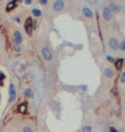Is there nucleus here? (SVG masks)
Wrapping results in <instances>:
<instances>
[{"label":"nucleus","instance_id":"2","mask_svg":"<svg viewBox=\"0 0 125 132\" xmlns=\"http://www.w3.org/2000/svg\"><path fill=\"white\" fill-rule=\"evenodd\" d=\"M33 21L31 17H27L25 23V30L28 35H32V30H33Z\"/></svg>","mask_w":125,"mask_h":132},{"label":"nucleus","instance_id":"12","mask_svg":"<svg viewBox=\"0 0 125 132\" xmlns=\"http://www.w3.org/2000/svg\"><path fill=\"white\" fill-rule=\"evenodd\" d=\"M123 58H118L117 60L115 62V67L117 70H120L123 67Z\"/></svg>","mask_w":125,"mask_h":132},{"label":"nucleus","instance_id":"1","mask_svg":"<svg viewBox=\"0 0 125 132\" xmlns=\"http://www.w3.org/2000/svg\"><path fill=\"white\" fill-rule=\"evenodd\" d=\"M9 102L12 103L16 99V89L14 83H10L9 87Z\"/></svg>","mask_w":125,"mask_h":132},{"label":"nucleus","instance_id":"13","mask_svg":"<svg viewBox=\"0 0 125 132\" xmlns=\"http://www.w3.org/2000/svg\"><path fill=\"white\" fill-rule=\"evenodd\" d=\"M24 95L27 98H33L34 97V92H33V90L31 88H27V89L24 91Z\"/></svg>","mask_w":125,"mask_h":132},{"label":"nucleus","instance_id":"10","mask_svg":"<svg viewBox=\"0 0 125 132\" xmlns=\"http://www.w3.org/2000/svg\"><path fill=\"white\" fill-rule=\"evenodd\" d=\"M14 37H15V41L18 44H20V43L22 42V36L20 32L16 31L14 33Z\"/></svg>","mask_w":125,"mask_h":132},{"label":"nucleus","instance_id":"16","mask_svg":"<svg viewBox=\"0 0 125 132\" xmlns=\"http://www.w3.org/2000/svg\"><path fill=\"white\" fill-rule=\"evenodd\" d=\"M32 13H33V15H34V16H40V15H41V11L38 9H34L32 10Z\"/></svg>","mask_w":125,"mask_h":132},{"label":"nucleus","instance_id":"15","mask_svg":"<svg viewBox=\"0 0 125 132\" xmlns=\"http://www.w3.org/2000/svg\"><path fill=\"white\" fill-rule=\"evenodd\" d=\"M13 48H14V50H15V52H20L21 47H20V46H19V44H18V43H16V41L13 43Z\"/></svg>","mask_w":125,"mask_h":132},{"label":"nucleus","instance_id":"14","mask_svg":"<svg viewBox=\"0 0 125 132\" xmlns=\"http://www.w3.org/2000/svg\"><path fill=\"white\" fill-rule=\"evenodd\" d=\"M82 11H83V14L85 15L86 17H87V18L93 17V12H92L89 9H87V8H84V9H82Z\"/></svg>","mask_w":125,"mask_h":132},{"label":"nucleus","instance_id":"23","mask_svg":"<svg viewBox=\"0 0 125 132\" xmlns=\"http://www.w3.org/2000/svg\"><path fill=\"white\" fill-rule=\"evenodd\" d=\"M110 130V132H118V130H116V128L112 127H112H110V130Z\"/></svg>","mask_w":125,"mask_h":132},{"label":"nucleus","instance_id":"19","mask_svg":"<svg viewBox=\"0 0 125 132\" xmlns=\"http://www.w3.org/2000/svg\"><path fill=\"white\" fill-rule=\"evenodd\" d=\"M23 132H34L33 130H32V128L30 126H25L23 128Z\"/></svg>","mask_w":125,"mask_h":132},{"label":"nucleus","instance_id":"22","mask_svg":"<svg viewBox=\"0 0 125 132\" xmlns=\"http://www.w3.org/2000/svg\"><path fill=\"white\" fill-rule=\"evenodd\" d=\"M106 58H107L108 62H111V63H112V62H114V58H112V56H107L106 57Z\"/></svg>","mask_w":125,"mask_h":132},{"label":"nucleus","instance_id":"6","mask_svg":"<svg viewBox=\"0 0 125 132\" xmlns=\"http://www.w3.org/2000/svg\"><path fill=\"white\" fill-rule=\"evenodd\" d=\"M121 6L117 4H114V3H112V4H110V10L112 11L113 13L116 14V13H119L121 11Z\"/></svg>","mask_w":125,"mask_h":132},{"label":"nucleus","instance_id":"17","mask_svg":"<svg viewBox=\"0 0 125 132\" xmlns=\"http://www.w3.org/2000/svg\"><path fill=\"white\" fill-rule=\"evenodd\" d=\"M81 132H92V127L90 125H87L83 128Z\"/></svg>","mask_w":125,"mask_h":132},{"label":"nucleus","instance_id":"21","mask_svg":"<svg viewBox=\"0 0 125 132\" xmlns=\"http://www.w3.org/2000/svg\"><path fill=\"white\" fill-rule=\"evenodd\" d=\"M120 80H121V82L122 83H125V72H123V74H122Z\"/></svg>","mask_w":125,"mask_h":132},{"label":"nucleus","instance_id":"8","mask_svg":"<svg viewBox=\"0 0 125 132\" xmlns=\"http://www.w3.org/2000/svg\"><path fill=\"white\" fill-rule=\"evenodd\" d=\"M103 16L105 18V21H109L112 17V13H111V10H110L109 8L105 7V9H103Z\"/></svg>","mask_w":125,"mask_h":132},{"label":"nucleus","instance_id":"3","mask_svg":"<svg viewBox=\"0 0 125 132\" xmlns=\"http://www.w3.org/2000/svg\"><path fill=\"white\" fill-rule=\"evenodd\" d=\"M41 52H42V56L44 58V59H45L46 61H51L52 59V54H51V51H50L48 48H43L41 50Z\"/></svg>","mask_w":125,"mask_h":132},{"label":"nucleus","instance_id":"27","mask_svg":"<svg viewBox=\"0 0 125 132\" xmlns=\"http://www.w3.org/2000/svg\"><path fill=\"white\" fill-rule=\"evenodd\" d=\"M0 103H1V94H0Z\"/></svg>","mask_w":125,"mask_h":132},{"label":"nucleus","instance_id":"7","mask_svg":"<svg viewBox=\"0 0 125 132\" xmlns=\"http://www.w3.org/2000/svg\"><path fill=\"white\" fill-rule=\"evenodd\" d=\"M109 46L113 50H116L117 48H119V43L117 40H116L115 38L111 39L109 40Z\"/></svg>","mask_w":125,"mask_h":132},{"label":"nucleus","instance_id":"20","mask_svg":"<svg viewBox=\"0 0 125 132\" xmlns=\"http://www.w3.org/2000/svg\"><path fill=\"white\" fill-rule=\"evenodd\" d=\"M119 48H120L122 51H125V40H123V42L119 45Z\"/></svg>","mask_w":125,"mask_h":132},{"label":"nucleus","instance_id":"4","mask_svg":"<svg viewBox=\"0 0 125 132\" xmlns=\"http://www.w3.org/2000/svg\"><path fill=\"white\" fill-rule=\"evenodd\" d=\"M27 105H28L27 101H24L22 103L19 104L17 106L18 112H20L22 114H26L27 112Z\"/></svg>","mask_w":125,"mask_h":132},{"label":"nucleus","instance_id":"5","mask_svg":"<svg viewBox=\"0 0 125 132\" xmlns=\"http://www.w3.org/2000/svg\"><path fill=\"white\" fill-rule=\"evenodd\" d=\"M63 8H64V3L62 2V0H57L56 2H54L53 9L55 11L59 12V11H61Z\"/></svg>","mask_w":125,"mask_h":132},{"label":"nucleus","instance_id":"24","mask_svg":"<svg viewBox=\"0 0 125 132\" xmlns=\"http://www.w3.org/2000/svg\"><path fill=\"white\" fill-rule=\"evenodd\" d=\"M40 3L41 4V5H46L47 0H40Z\"/></svg>","mask_w":125,"mask_h":132},{"label":"nucleus","instance_id":"18","mask_svg":"<svg viewBox=\"0 0 125 132\" xmlns=\"http://www.w3.org/2000/svg\"><path fill=\"white\" fill-rule=\"evenodd\" d=\"M5 78V76L3 72H0V86H3V81Z\"/></svg>","mask_w":125,"mask_h":132},{"label":"nucleus","instance_id":"9","mask_svg":"<svg viewBox=\"0 0 125 132\" xmlns=\"http://www.w3.org/2000/svg\"><path fill=\"white\" fill-rule=\"evenodd\" d=\"M16 2H17V0H12L11 2H9V4H8V5L6 6V11H10V10H12L13 9H15L16 7Z\"/></svg>","mask_w":125,"mask_h":132},{"label":"nucleus","instance_id":"25","mask_svg":"<svg viewBox=\"0 0 125 132\" xmlns=\"http://www.w3.org/2000/svg\"><path fill=\"white\" fill-rule=\"evenodd\" d=\"M25 3H26V5H30L32 3V0H25Z\"/></svg>","mask_w":125,"mask_h":132},{"label":"nucleus","instance_id":"26","mask_svg":"<svg viewBox=\"0 0 125 132\" xmlns=\"http://www.w3.org/2000/svg\"><path fill=\"white\" fill-rule=\"evenodd\" d=\"M17 2H19V3H22V0H17Z\"/></svg>","mask_w":125,"mask_h":132},{"label":"nucleus","instance_id":"11","mask_svg":"<svg viewBox=\"0 0 125 132\" xmlns=\"http://www.w3.org/2000/svg\"><path fill=\"white\" fill-rule=\"evenodd\" d=\"M104 73H105V76H106V77H108V78L113 77L114 74H115V73H114V70L112 69H111V68H106V69H105Z\"/></svg>","mask_w":125,"mask_h":132}]
</instances>
